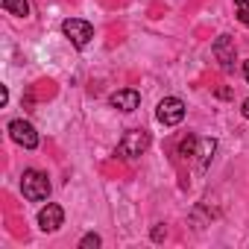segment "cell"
Wrapping results in <instances>:
<instances>
[{
    "label": "cell",
    "instance_id": "cell-2",
    "mask_svg": "<svg viewBox=\"0 0 249 249\" xmlns=\"http://www.w3.org/2000/svg\"><path fill=\"white\" fill-rule=\"evenodd\" d=\"M21 191H24V196L30 199V202H41V199H47L50 196V179H47V173H41V170H24V176H21Z\"/></svg>",
    "mask_w": 249,
    "mask_h": 249
},
{
    "label": "cell",
    "instance_id": "cell-8",
    "mask_svg": "<svg viewBox=\"0 0 249 249\" xmlns=\"http://www.w3.org/2000/svg\"><path fill=\"white\" fill-rule=\"evenodd\" d=\"M108 103H111V108H117V111H135V108L141 106V94H138L135 88H120V91H114V94L108 97Z\"/></svg>",
    "mask_w": 249,
    "mask_h": 249
},
{
    "label": "cell",
    "instance_id": "cell-3",
    "mask_svg": "<svg viewBox=\"0 0 249 249\" xmlns=\"http://www.w3.org/2000/svg\"><path fill=\"white\" fill-rule=\"evenodd\" d=\"M62 33L71 38V44H73L76 50H85V47L91 44V38H94V27H91L88 21H82V18H68V21L62 24Z\"/></svg>",
    "mask_w": 249,
    "mask_h": 249
},
{
    "label": "cell",
    "instance_id": "cell-4",
    "mask_svg": "<svg viewBox=\"0 0 249 249\" xmlns=\"http://www.w3.org/2000/svg\"><path fill=\"white\" fill-rule=\"evenodd\" d=\"M156 120L164 123V126H176V123L185 120V103L179 97H164L156 108Z\"/></svg>",
    "mask_w": 249,
    "mask_h": 249
},
{
    "label": "cell",
    "instance_id": "cell-10",
    "mask_svg": "<svg viewBox=\"0 0 249 249\" xmlns=\"http://www.w3.org/2000/svg\"><path fill=\"white\" fill-rule=\"evenodd\" d=\"M3 9L15 18H27L30 15V3L27 0H3Z\"/></svg>",
    "mask_w": 249,
    "mask_h": 249
},
{
    "label": "cell",
    "instance_id": "cell-6",
    "mask_svg": "<svg viewBox=\"0 0 249 249\" xmlns=\"http://www.w3.org/2000/svg\"><path fill=\"white\" fill-rule=\"evenodd\" d=\"M9 135H12V141L15 144H21L24 150H36L38 147V132H36V126L30 120H12L9 123Z\"/></svg>",
    "mask_w": 249,
    "mask_h": 249
},
{
    "label": "cell",
    "instance_id": "cell-15",
    "mask_svg": "<svg viewBox=\"0 0 249 249\" xmlns=\"http://www.w3.org/2000/svg\"><path fill=\"white\" fill-rule=\"evenodd\" d=\"M240 114L249 120V100H243V103H240Z\"/></svg>",
    "mask_w": 249,
    "mask_h": 249
},
{
    "label": "cell",
    "instance_id": "cell-1",
    "mask_svg": "<svg viewBox=\"0 0 249 249\" xmlns=\"http://www.w3.org/2000/svg\"><path fill=\"white\" fill-rule=\"evenodd\" d=\"M150 144H153V138H150L147 129H129L117 141V156L126 159V161H135V159H141L150 150Z\"/></svg>",
    "mask_w": 249,
    "mask_h": 249
},
{
    "label": "cell",
    "instance_id": "cell-14",
    "mask_svg": "<svg viewBox=\"0 0 249 249\" xmlns=\"http://www.w3.org/2000/svg\"><path fill=\"white\" fill-rule=\"evenodd\" d=\"M161 237H164V226H156L153 229V240H161Z\"/></svg>",
    "mask_w": 249,
    "mask_h": 249
},
{
    "label": "cell",
    "instance_id": "cell-11",
    "mask_svg": "<svg viewBox=\"0 0 249 249\" xmlns=\"http://www.w3.org/2000/svg\"><path fill=\"white\" fill-rule=\"evenodd\" d=\"M100 243H103V240H100V234H94V231H91V234H85V237L79 240V249H97Z\"/></svg>",
    "mask_w": 249,
    "mask_h": 249
},
{
    "label": "cell",
    "instance_id": "cell-5",
    "mask_svg": "<svg viewBox=\"0 0 249 249\" xmlns=\"http://www.w3.org/2000/svg\"><path fill=\"white\" fill-rule=\"evenodd\" d=\"M211 53H214V59L220 62V68H223L226 73H229V71H234L237 47H234V38H231V36H217V41H214Z\"/></svg>",
    "mask_w": 249,
    "mask_h": 249
},
{
    "label": "cell",
    "instance_id": "cell-9",
    "mask_svg": "<svg viewBox=\"0 0 249 249\" xmlns=\"http://www.w3.org/2000/svg\"><path fill=\"white\" fill-rule=\"evenodd\" d=\"M214 150H217V141H214V138H196V147H194V156H196V161H199V167H208V161H211V156H214Z\"/></svg>",
    "mask_w": 249,
    "mask_h": 249
},
{
    "label": "cell",
    "instance_id": "cell-16",
    "mask_svg": "<svg viewBox=\"0 0 249 249\" xmlns=\"http://www.w3.org/2000/svg\"><path fill=\"white\" fill-rule=\"evenodd\" d=\"M243 76H246V82H249V59L243 62Z\"/></svg>",
    "mask_w": 249,
    "mask_h": 249
},
{
    "label": "cell",
    "instance_id": "cell-12",
    "mask_svg": "<svg viewBox=\"0 0 249 249\" xmlns=\"http://www.w3.org/2000/svg\"><path fill=\"white\" fill-rule=\"evenodd\" d=\"M237 21L249 30V9H237Z\"/></svg>",
    "mask_w": 249,
    "mask_h": 249
},
{
    "label": "cell",
    "instance_id": "cell-7",
    "mask_svg": "<svg viewBox=\"0 0 249 249\" xmlns=\"http://www.w3.org/2000/svg\"><path fill=\"white\" fill-rule=\"evenodd\" d=\"M62 223H65V211H62V205L47 202V205L38 211V229H41V231H56Z\"/></svg>",
    "mask_w": 249,
    "mask_h": 249
},
{
    "label": "cell",
    "instance_id": "cell-13",
    "mask_svg": "<svg viewBox=\"0 0 249 249\" xmlns=\"http://www.w3.org/2000/svg\"><path fill=\"white\" fill-rule=\"evenodd\" d=\"M9 103V88L3 85V88H0V106H6Z\"/></svg>",
    "mask_w": 249,
    "mask_h": 249
}]
</instances>
